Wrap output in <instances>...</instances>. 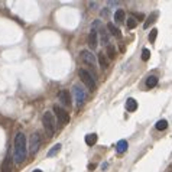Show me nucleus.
Returning <instances> with one entry per match:
<instances>
[{
  "label": "nucleus",
  "mask_w": 172,
  "mask_h": 172,
  "mask_svg": "<svg viewBox=\"0 0 172 172\" xmlns=\"http://www.w3.org/2000/svg\"><path fill=\"white\" fill-rule=\"evenodd\" d=\"M149 58H150V51L145 48L143 51H142V59H143V61H149Z\"/></svg>",
  "instance_id": "b1692460"
},
{
  "label": "nucleus",
  "mask_w": 172,
  "mask_h": 172,
  "mask_svg": "<svg viewBox=\"0 0 172 172\" xmlns=\"http://www.w3.org/2000/svg\"><path fill=\"white\" fill-rule=\"evenodd\" d=\"M126 25H127V28H129V29H134L136 26H138V22H136V19H134V18H129Z\"/></svg>",
  "instance_id": "5701e85b"
},
{
  "label": "nucleus",
  "mask_w": 172,
  "mask_h": 172,
  "mask_svg": "<svg viewBox=\"0 0 172 172\" xmlns=\"http://www.w3.org/2000/svg\"><path fill=\"white\" fill-rule=\"evenodd\" d=\"M101 41H103V43H109V36H107V34H106L104 29H101Z\"/></svg>",
  "instance_id": "393cba45"
},
{
  "label": "nucleus",
  "mask_w": 172,
  "mask_h": 172,
  "mask_svg": "<svg viewBox=\"0 0 172 172\" xmlns=\"http://www.w3.org/2000/svg\"><path fill=\"white\" fill-rule=\"evenodd\" d=\"M74 96H75V101H77V104L78 106H81L84 101H86V98H87V93H86V90L82 88V87H80V86H74Z\"/></svg>",
  "instance_id": "0eeeda50"
},
{
  "label": "nucleus",
  "mask_w": 172,
  "mask_h": 172,
  "mask_svg": "<svg viewBox=\"0 0 172 172\" xmlns=\"http://www.w3.org/2000/svg\"><path fill=\"white\" fill-rule=\"evenodd\" d=\"M155 127L158 130H165L168 127V122L165 119H162V120H159V122H156V124H155Z\"/></svg>",
  "instance_id": "aec40b11"
},
{
  "label": "nucleus",
  "mask_w": 172,
  "mask_h": 172,
  "mask_svg": "<svg viewBox=\"0 0 172 172\" xmlns=\"http://www.w3.org/2000/svg\"><path fill=\"white\" fill-rule=\"evenodd\" d=\"M78 77L81 78V81L86 84L88 90H91V91L96 90V82H94V78L91 77V74L88 71H86V70H80V71H78Z\"/></svg>",
  "instance_id": "7ed1b4c3"
},
{
  "label": "nucleus",
  "mask_w": 172,
  "mask_h": 172,
  "mask_svg": "<svg viewBox=\"0 0 172 172\" xmlns=\"http://www.w3.org/2000/svg\"><path fill=\"white\" fill-rule=\"evenodd\" d=\"M61 148H62V146H61V145H59V143L54 145V146H52V149H51V150H49V152H48V156H49V158H51V156H54V155H57V153L59 152V150H61Z\"/></svg>",
  "instance_id": "412c9836"
},
{
  "label": "nucleus",
  "mask_w": 172,
  "mask_h": 172,
  "mask_svg": "<svg viewBox=\"0 0 172 172\" xmlns=\"http://www.w3.org/2000/svg\"><path fill=\"white\" fill-rule=\"evenodd\" d=\"M156 36H158V29H152L150 30V34H149V41H150V43H153L155 41H156Z\"/></svg>",
  "instance_id": "4be33fe9"
},
{
  "label": "nucleus",
  "mask_w": 172,
  "mask_h": 172,
  "mask_svg": "<svg viewBox=\"0 0 172 172\" xmlns=\"http://www.w3.org/2000/svg\"><path fill=\"white\" fill-rule=\"evenodd\" d=\"M124 16H126V14H124V10L123 9H117L114 12V20H116V22H123Z\"/></svg>",
  "instance_id": "f3484780"
},
{
  "label": "nucleus",
  "mask_w": 172,
  "mask_h": 172,
  "mask_svg": "<svg viewBox=\"0 0 172 172\" xmlns=\"http://www.w3.org/2000/svg\"><path fill=\"white\" fill-rule=\"evenodd\" d=\"M127 148H129V145H127L126 140H119L117 145H116V152L117 153H124L126 150H127Z\"/></svg>",
  "instance_id": "9b49d317"
},
{
  "label": "nucleus",
  "mask_w": 172,
  "mask_h": 172,
  "mask_svg": "<svg viewBox=\"0 0 172 172\" xmlns=\"http://www.w3.org/2000/svg\"><path fill=\"white\" fill-rule=\"evenodd\" d=\"M80 58H81L82 62H86L87 65H88V67H91L93 70L96 68V57L93 55V52H90V51H81Z\"/></svg>",
  "instance_id": "423d86ee"
},
{
  "label": "nucleus",
  "mask_w": 172,
  "mask_h": 172,
  "mask_svg": "<svg viewBox=\"0 0 172 172\" xmlns=\"http://www.w3.org/2000/svg\"><path fill=\"white\" fill-rule=\"evenodd\" d=\"M94 168H96V165H90V166H88V169H90V171H93Z\"/></svg>",
  "instance_id": "cd10ccee"
},
{
  "label": "nucleus",
  "mask_w": 172,
  "mask_h": 172,
  "mask_svg": "<svg viewBox=\"0 0 172 172\" xmlns=\"http://www.w3.org/2000/svg\"><path fill=\"white\" fill-rule=\"evenodd\" d=\"M54 113H55V116H57V119L59 123L65 124L70 122V113H67V111L64 110V109H61L58 104L54 106Z\"/></svg>",
  "instance_id": "20e7f679"
},
{
  "label": "nucleus",
  "mask_w": 172,
  "mask_h": 172,
  "mask_svg": "<svg viewBox=\"0 0 172 172\" xmlns=\"http://www.w3.org/2000/svg\"><path fill=\"white\" fill-rule=\"evenodd\" d=\"M98 62H100V67L103 68V70H106V68L109 67V59L104 57V52L98 54Z\"/></svg>",
  "instance_id": "4468645a"
},
{
  "label": "nucleus",
  "mask_w": 172,
  "mask_h": 172,
  "mask_svg": "<svg viewBox=\"0 0 172 172\" xmlns=\"http://www.w3.org/2000/svg\"><path fill=\"white\" fill-rule=\"evenodd\" d=\"M34 172H43V171H41V169H35Z\"/></svg>",
  "instance_id": "c85d7f7f"
},
{
  "label": "nucleus",
  "mask_w": 172,
  "mask_h": 172,
  "mask_svg": "<svg viewBox=\"0 0 172 172\" xmlns=\"http://www.w3.org/2000/svg\"><path fill=\"white\" fill-rule=\"evenodd\" d=\"M101 16H106V18H107V16H109V10H103V12H101Z\"/></svg>",
  "instance_id": "a878e982"
},
{
  "label": "nucleus",
  "mask_w": 172,
  "mask_h": 172,
  "mask_svg": "<svg viewBox=\"0 0 172 172\" xmlns=\"http://www.w3.org/2000/svg\"><path fill=\"white\" fill-rule=\"evenodd\" d=\"M126 109H127V111H134L138 109V101L134 98H129L127 103H126Z\"/></svg>",
  "instance_id": "ddd939ff"
},
{
  "label": "nucleus",
  "mask_w": 172,
  "mask_h": 172,
  "mask_svg": "<svg viewBox=\"0 0 172 172\" xmlns=\"http://www.w3.org/2000/svg\"><path fill=\"white\" fill-rule=\"evenodd\" d=\"M13 171V162L10 156H6L3 163H2V172H12Z\"/></svg>",
  "instance_id": "9d476101"
},
{
  "label": "nucleus",
  "mask_w": 172,
  "mask_h": 172,
  "mask_svg": "<svg viewBox=\"0 0 172 172\" xmlns=\"http://www.w3.org/2000/svg\"><path fill=\"white\" fill-rule=\"evenodd\" d=\"M156 18H158V13H152V14H150V16L148 18V19H146V22L143 23V28H145V29H148V28H149V25L153 23V22L156 20Z\"/></svg>",
  "instance_id": "a211bd4d"
},
{
  "label": "nucleus",
  "mask_w": 172,
  "mask_h": 172,
  "mask_svg": "<svg viewBox=\"0 0 172 172\" xmlns=\"http://www.w3.org/2000/svg\"><path fill=\"white\" fill-rule=\"evenodd\" d=\"M58 100L61 101V104L65 106V107L71 106V97H70V93H68L67 90L59 91V94H58Z\"/></svg>",
  "instance_id": "6e6552de"
},
{
  "label": "nucleus",
  "mask_w": 172,
  "mask_h": 172,
  "mask_svg": "<svg viewBox=\"0 0 172 172\" xmlns=\"http://www.w3.org/2000/svg\"><path fill=\"white\" fill-rule=\"evenodd\" d=\"M107 29L110 30V34L113 35V36H116V38H122V34H120V29L116 28L114 23H111V22H109L107 23Z\"/></svg>",
  "instance_id": "f8f14e48"
},
{
  "label": "nucleus",
  "mask_w": 172,
  "mask_h": 172,
  "mask_svg": "<svg viewBox=\"0 0 172 172\" xmlns=\"http://www.w3.org/2000/svg\"><path fill=\"white\" fill-rule=\"evenodd\" d=\"M97 142V134L96 133H90L86 136V143L88 145V146H93V145H96Z\"/></svg>",
  "instance_id": "2eb2a0df"
},
{
  "label": "nucleus",
  "mask_w": 172,
  "mask_h": 172,
  "mask_svg": "<svg viewBox=\"0 0 172 172\" xmlns=\"http://www.w3.org/2000/svg\"><path fill=\"white\" fill-rule=\"evenodd\" d=\"M39 148H41V138L38 133H34L29 139V152L35 155L39 150Z\"/></svg>",
  "instance_id": "39448f33"
},
{
  "label": "nucleus",
  "mask_w": 172,
  "mask_h": 172,
  "mask_svg": "<svg viewBox=\"0 0 172 172\" xmlns=\"http://www.w3.org/2000/svg\"><path fill=\"white\" fill-rule=\"evenodd\" d=\"M26 153H28V149H26V138L22 132L16 133L14 136V162L16 163H22L26 159Z\"/></svg>",
  "instance_id": "f257e3e1"
},
{
  "label": "nucleus",
  "mask_w": 172,
  "mask_h": 172,
  "mask_svg": "<svg viewBox=\"0 0 172 172\" xmlns=\"http://www.w3.org/2000/svg\"><path fill=\"white\" fill-rule=\"evenodd\" d=\"M42 124H43V127H45V130H46L48 136H49V138H52L54 133H55V129H57V124H55V119H54L52 113L46 111V113L43 114Z\"/></svg>",
  "instance_id": "f03ea898"
},
{
  "label": "nucleus",
  "mask_w": 172,
  "mask_h": 172,
  "mask_svg": "<svg viewBox=\"0 0 172 172\" xmlns=\"http://www.w3.org/2000/svg\"><path fill=\"white\" fill-rule=\"evenodd\" d=\"M134 16H136L138 19H143V14H140V13H134Z\"/></svg>",
  "instance_id": "bb28decb"
},
{
  "label": "nucleus",
  "mask_w": 172,
  "mask_h": 172,
  "mask_svg": "<svg viewBox=\"0 0 172 172\" xmlns=\"http://www.w3.org/2000/svg\"><path fill=\"white\" fill-rule=\"evenodd\" d=\"M156 84H158V77L150 75L146 78V87H148V88H152V87H155Z\"/></svg>",
  "instance_id": "dca6fc26"
},
{
  "label": "nucleus",
  "mask_w": 172,
  "mask_h": 172,
  "mask_svg": "<svg viewBox=\"0 0 172 172\" xmlns=\"http://www.w3.org/2000/svg\"><path fill=\"white\" fill-rule=\"evenodd\" d=\"M106 51H107V55H109V58L110 59H114L116 58V49H114V46L113 45H107V48H106Z\"/></svg>",
  "instance_id": "6ab92c4d"
},
{
  "label": "nucleus",
  "mask_w": 172,
  "mask_h": 172,
  "mask_svg": "<svg viewBox=\"0 0 172 172\" xmlns=\"http://www.w3.org/2000/svg\"><path fill=\"white\" fill-rule=\"evenodd\" d=\"M97 39H98V36H97L96 29H93L90 32V35H88V46H90L91 49L97 48Z\"/></svg>",
  "instance_id": "1a4fd4ad"
}]
</instances>
